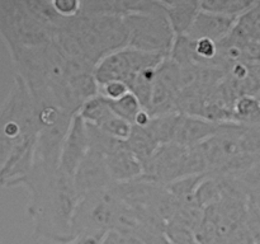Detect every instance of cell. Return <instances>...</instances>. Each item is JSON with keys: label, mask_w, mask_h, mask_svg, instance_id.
<instances>
[{"label": "cell", "mask_w": 260, "mask_h": 244, "mask_svg": "<svg viewBox=\"0 0 260 244\" xmlns=\"http://www.w3.org/2000/svg\"><path fill=\"white\" fill-rule=\"evenodd\" d=\"M18 186L28 192L27 211L36 238L52 244H63L74 238L71 224L80 198L74 178L63 174L58 167L33 162Z\"/></svg>", "instance_id": "obj_1"}, {"label": "cell", "mask_w": 260, "mask_h": 244, "mask_svg": "<svg viewBox=\"0 0 260 244\" xmlns=\"http://www.w3.org/2000/svg\"><path fill=\"white\" fill-rule=\"evenodd\" d=\"M38 126L35 104L22 79L14 84L0 106V186L17 187L32 168Z\"/></svg>", "instance_id": "obj_2"}, {"label": "cell", "mask_w": 260, "mask_h": 244, "mask_svg": "<svg viewBox=\"0 0 260 244\" xmlns=\"http://www.w3.org/2000/svg\"><path fill=\"white\" fill-rule=\"evenodd\" d=\"M55 41L70 57L96 64L109 53L127 47L128 30L124 18L116 14H79L66 20Z\"/></svg>", "instance_id": "obj_3"}, {"label": "cell", "mask_w": 260, "mask_h": 244, "mask_svg": "<svg viewBox=\"0 0 260 244\" xmlns=\"http://www.w3.org/2000/svg\"><path fill=\"white\" fill-rule=\"evenodd\" d=\"M123 18L128 30L127 47L170 56L175 33L161 2L131 0L128 13Z\"/></svg>", "instance_id": "obj_4"}, {"label": "cell", "mask_w": 260, "mask_h": 244, "mask_svg": "<svg viewBox=\"0 0 260 244\" xmlns=\"http://www.w3.org/2000/svg\"><path fill=\"white\" fill-rule=\"evenodd\" d=\"M0 37L8 51L38 47L55 40L52 33L28 10L25 2L0 0Z\"/></svg>", "instance_id": "obj_5"}, {"label": "cell", "mask_w": 260, "mask_h": 244, "mask_svg": "<svg viewBox=\"0 0 260 244\" xmlns=\"http://www.w3.org/2000/svg\"><path fill=\"white\" fill-rule=\"evenodd\" d=\"M121 207L122 201L117 197L113 187L81 196L74 211L73 235L113 230Z\"/></svg>", "instance_id": "obj_6"}, {"label": "cell", "mask_w": 260, "mask_h": 244, "mask_svg": "<svg viewBox=\"0 0 260 244\" xmlns=\"http://www.w3.org/2000/svg\"><path fill=\"white\" fill-rule=\"evenodd\" d=\"M167 57L169 56L124 47L102 58L94 68V74L99 85L114 80L127 84L145 69L159 68Z\"/></svg>", "instance_id": "obj_7"}, {"label": "cell", "mask_w": 260, "mask_h": 244, "mask_svg": "<svg viewBox=\"0 0 260 244\" xmlns=\"http://www.w3.org/2000/svg\"><path fill=\"white\" fill-rule=\"evenodd\" d=\"M74 185L79 197L86 193L109 190L116 185L109 173L106 159L98 150L93 147L89 149L88 154L76 170Z\"/></svg>", "instance_id": "obj_8"}, {"label": "cell", "mask_w": 260, "mask_h": 244, "mask_svg": "<svg viewBox=\"0 0 260 244\" xmlns=\"http://www.w3.org/2000/svg\"><path fill=\"white\" fill-rule=\"evenodd\" d=\"M90 149V139L86 122L79 116H74L65 140L60 157V170L63 174L74 178L78 168Z\"/></svg>", "instance_id": "obj_9"}, {"label": "cell", "mask_w": 260, "mask_h": 244, "mask_svg": "<svg viewBox=\"0 0 260 244\" xmlns=\"http://www.w3.org/2000/svg\"><path fill=\"white\" fill-rule=\"evenodd\" d=\"M236 20H238V18L226 17V15L201 9L196 17L194 22H193V25L190 27L189 32L185 36L190 40L206 38V40L220 43L221 41L225 40L230 35L233 28L235 27Z\"/></svg>", "instance_id": "obj_10"}, {"label": "cell", "mask_w": 260, "mask_h": 244, "mask_svg": "<svg viewBox=\"0 0 260 244\" xmlns=\"http://www.w3.org/2000/svg\"><path fill=\"white\" fill-rule=\"evenodd\" d=\"M175 37L189 32L196 17L201 10L200 2H161Z\"/></svg>", "instance_id": "obj_11"}, {"label": "cell", "mask_w": 260, "mask_h": 244, "mask_svg": "<svg viewBox=\"0 0 260 244\" xmlns=\"http://www.w3.org/2000/svg\"><path fill=\"white\" fill-rule=\"evenodd\" d=\"M157 68L145 69L141 73L131 79L127 83L131 93L139 99L142 108L149 112L150 104L152 101V94H154L155 80H156Z\"/></svg>", "instance_id": "obj_12"}, {"label": "cell", "mask_w": 260, "mask_h": 244, "mask_svg": "<svg viewBox=\"0 0 260 244\" xmlns=\"http://www.w3.org/2000/svg\"><path fill=\"white\" fill-rule=\"evenodd\" d=\"M233 122L243 126H260V101L255 96H241L234 102Z\"/></svg>", "instance_id": "obj_13"}, {"label": "cell", "mask_w": 260, "mask_h": 244, "mask_svg": "<svg viewBox=\"0 0 260 244\" xmlns=\"http://www.w3.org/2000/svg\"><path fill=\"white\" fill-rule=\"evenodd\" d=\"M201 9L226 17L239 18L248 12L256 2L251 0H202Z\"/></svg>", "instance_id": "obj_14"}, {"label": "cell", "mask_w": 260, "mask_h": 244, "mask_svg": "<svg viewBox=\"0 0 260 244\" xmlns=\"http://www.w3.org/2000/svg\"><path fill=\"white\" fill-rule=\"evenodd\" d=\"M108 103L109 106H111L112 111H113L117 116L123 118L124 121L129 122L131 125L135 124L140 112L144 109L142 108L141 103L139 102V99H137L131 92L127 93L124 97H122V98L117 99V101H108Z\"/></svg>", "instance_id": "obj_15"}, {"label": "cell", "mask_w": 260, "mask_h": 244, "mask_svg": "<svg viewBox=\"0 0 260 244\" xmlns=\"http://www.w3.org/2000/svg\"><path fill=\"white\" fill-rule=\"evenodd\" d=\"M245 224L254 244H260V211L255 203L249 198L246 208Z\"/></svg>", "instance_id": "obj_16"}, {"label": "cell", "mask_w": 260, "mask_h": 244, "mask_svg": "<svg viewBox=\"0 0 260 244\" xmlns=\"http://www.w3.org/2000/svg\"><path fill=\"white\" fill-rule=\"evenodd\" d=\"M131 90H129L128 85L124 81L114 80L99 85V94L109 102L117 101V99L122 98V97H124Z\"/></svg>", "instance_id": "obj_17"}, {"label": "cell", "mask_w": 260, "mask_h": 244, "mask_svg": "<svg viewBox=\"0 0 260 244\" xmlns=\"http://www.w3.org/2000/svg\"><path fill=\"white\" fill-rule=\"evenodd\" d=\"M56 12L65 19L78 17L81 13V2L79 0H52Z\"/></svg>", "instance_id": "obj_18"}, {"label": "cell", "mask_w": 260, "mask_h": 244, "mask_svg": "<svg viewBox=\"0 0 260 244\" xmlns=\"http://www.w3.org/2000/svg\"><path fill=\"white\" fill-rule=\"evenodd\" d=\"M102 244H145L137 236L132 234L121 233L117 230H111L106 234Z\"/></svg>", "instance_id": "obj_19"}, {"label": "cell", "mask_w": 260, "mask_h": 244, "mask_svg": "<svg viewBox=\"0 0 260 244\" xmlns=\"http://www.w3.org/2000/svg\"><path fill=\"white\" fill-rule=\"evenodd\" d=\"M107 233H85L74 236L71 240L63 244H102Z\"/></svg>", "instance_id": "obj_20"}, {"label": "cell", "mask_w": 260, "mask_h": 244, "mask_svg": "<svg viewBox=\"0 0 260 244\" xmlns=\"http://www.w3.org/2000/svg\"><path fill=\"white\" fill-rule=\"evenodd\" d=\"M255 97H256V98H258L259 101H260V89H259V90L256 92V93H255Z\"/></svg>", "instance_id": "obj_21"}]
</instances>
